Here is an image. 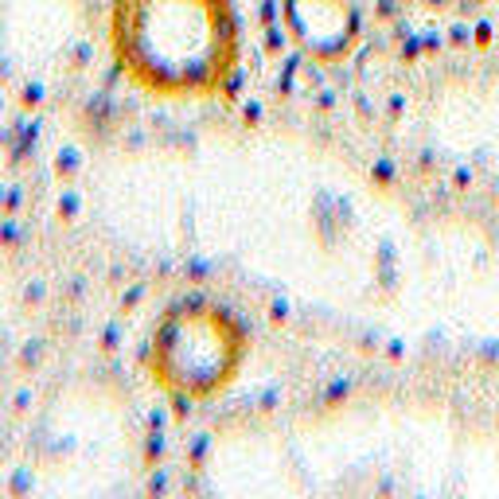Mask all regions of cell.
Returning <instances> with one entry per match:
<instances>
[{
    "mask_svg": "<svg viewBox=\"0 0 499 499\" xmlns=\"http://www.w3.org/2000/svg\"><path fill=\"white\" fill-rule=\"evenodd\" d=\"M8 488L20 495H110L133 488L141 437L133 406L98 371L63 375L5 433Z\"/></svg>",
    "mask_w": 499,
    "mask_h": 499,
    "instance_id": "6da1fadb",
    "label": "cell"
},
{
    "mask_svg": "<svg viewBox=\"0 0 499 499\" xmlns=\"http://www.w3.org/2000/svg\"><path fill=\"white\" fill-rule=\"evenodd\" d=\"M106 43L125 82L165 101L218 94L242 55L230 0H113Z\"/></svg>",
    "mask_w": 499,
    "mask_h": 499,
    "instance_id": "7a4b0ae2",
    "label": "cell"
},
{
    "mask_svg": "<svg viewBox=\"0 0 499 499\" xmlns=\"http://www.w3.org/2000/svg\"><path fill=\"white\" fill-rule=\"evenodd\" d=\"M98 51L94 0H0V101L51 110Z\"/></svg>",
    "mask_w": 499,
    "mask_h": 499,
    "instance_id": "3957f363",
    "label": "cell"
},
{
    "mask_svg": "<svg viewBox=\"0 0 499 499\" xmlns=\"http://www.w3.org/2000/svg\"><path fill=\"white\" fill-rule=\"evenodd\" d=\"M63 335V292L32 242L0 230V441L36 398Z\"/></svg>",
    "mask_w": 499,
    "mask_h": 499,
    "instance_id": "277c9868",
    "label": "cell"
},
{
    "mask_svg": "<svg viewBox=\"0 0 499 499\" xmlns=\"http://www.w3.org/2000/svg\"><path fill=\"white\" fill-rule=\"evenodd\" d=\"M242 328L227 308L184 304L168 313L153 332L149 371L168 394L180 398H211L234 378L242 363Z\"/></svg>",
    "mask_w": 499,
    "mask_h": 499,
    "instance_id": "5b68a950",
    "label": "cell"
}]
</instances>
